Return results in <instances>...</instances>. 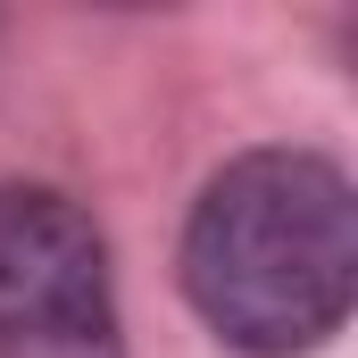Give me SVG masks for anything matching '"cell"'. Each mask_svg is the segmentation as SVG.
<instances>
[{
  "label": "cell",
  "mask_w": 358,
  "mask_h": 358,
  "mask_svg": "<svg viewBox=\"0 0 358 358\" xmlns=\"http://www.w3.org/2000/svg\"><path fill=\"white\" fill-rule=\"evenodd\" d=\"M0 358H125L108 250L42 183H0Z\"/></svg>",
  "instance_id": "7a4b0ae2"
},
{
  "label": "cell",
  "mask_w": 358,
  "mask_h": 358,
  "mask_svg": "<svg viewBox=\"0 0 358 358\" xmlns=\"http://www.w3.org/2000/svg\"><path fill=\"white\" fill-rule=\"evenodd\" d=\"M350 283L358 208L342 167L308 150H250L200 192L183 234V292L234 350H317L350 317Z\"/></svg>",
  "instance_id": "6da1fadb"
}]
</instances>
